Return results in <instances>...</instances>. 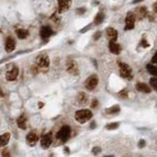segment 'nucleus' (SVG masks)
I'll list each match as a JSON object with an SVG mask.
<instances>
[{
    "mask_svg": "<svg viewBox=\"0 0 157 157\" xmlns=\"http://www.w3.org/2000/svg\"><path fill=\"white\" fill-rule=\"evenodd\" d=\"M92 118V112L89 109H81V110L76 111L75 119L80 124H85Z\"/></svg>",
    "mask_w": 157,
    "mask_h": 157,
    "instance_id": "f257e3e1",
    "label": "nucleus"
},
{
    "mask_svg": "<svg viewBox=\"0 0 157 157\" xmlns=\"http://www.w3.org/2000/svg\"><path fill=\"white\" fill-rule=\"evenodd\" d=\"M119 67H120L121 76L124 78H127V80H132L133 78V71L129 65L126 64V63L119 62Z\"/></svg>",
    "mask_w": 157,
    "mask_h": 157,
    "instance_id": "f03ea898",
    "label": "nucleus"
},
{
    "mask_svg": "<svg viewBox=\"0 0 157 157\" xmlns=\"http://www.w3.org/2000/svg\"><path fill=\"white\" fill-rule=\"evenodd\" d=\"M66 69H67V72L73 76H78V74H80V69H78V63L73 59L67 60Z\"/></svg>",
    "mask_w": 157,
    "mask_h": 157,
    "instance_id": "7ed1b4c3",
    "label": "nucleus"
},
{
    "mask_svg": "<svg viewBox=\"0 0 157 157\" xmlns=\"http://www.w3.org/2000/svg\"><path fill=\"white\" fill-rule=\"evenodd\" d=\"M98 81H99V78H98V76L96 75V74L90 75V76L85 80V89H89V90H92V89H94L97 86V85H98Z\"/></svg>",
    "mask_w": 157,
    "mask_h": 157,
    "instance_id": "20e7f679",
    "label": "nucleus"
},
{
    "mask_svg": "<svg viewBox=\"0 0 157 157\" xmlns=\"http://www.w3.org/2000/svg\"><path fill=\"white\" fill-rule=\"evenodd\" d=\"M50 60L48 55L46 54H40L37 56V66L40 69H47L49 67Z\"/></svg>",
    "mask_w": 157,
    "mask_h": 157,
    "instance_id": "39448f33",
    "label": "nucleus"
},
{
    "mask_svg": "<svg viewBox=\"0 0 157 157\" xmlns=\"http://www.w3.org/2000/svg\"><path fill=\"white\" fill-rule=\"evenodd\" d=\"M71 127L69 126H63L57 133V138L62 141H67L70 136H71Z\"/></svg>",
    "mask_w": 157,
    "mask_h": 157,
    "instance_id": "423d86ee",
    "label": "nucleus"
},
{
    "mask_svg": "<svg viewBox=\"0 0 157 157\" xmlns=\"http://www.w3.org/2000/svg\"><path fill=\"white\" fill-rule=\"evenodd\" d=\"M134 21L136 17L133 12H128L125 19V30H130L134 28Z\"/></svg>",
    "mask_w": 157,
    "mask_h": 157,
    "instance_id": "0eeeda50",
    "label": "nucleus"
},
{
    "mask_svg": "<svg viewBox=\"0 0 157 157\" xmlns=\"http://www.w3.org/2000/svg\"><path fill=\"white\" fill-rule=\"evenodd\" d=\"M52 143V133H48L43 134L40 141V145L43 149H48Z\"/></svg>",
    "mask_w": 157,
    "mask_h": 157,
    "instance_id": "6e6552de",
    "label": "nucleus"
},
{
    "mask_svg": "<svg viewBox=\"0 0 157 157\" xmlns=\"http://www.w3.org/2000/svg\"><path fill=\"white\" fill-rule=\"evenodd\" d=\"M18 76H19V68L17 66H13L6 73V80L9 82H13L18 78Z\"/></svg>",
    "mask_w": 157,
    "mask_h": 157,
    "instance_id": "1a4fd4ad",
    "label": "nucleus"
},
{
    "mask_svg": "<svg viewBox=\"0 0 157 157\" xmlns=\"http://www.w3.org/2000/svg\"><path fill=\"white\" fill-rule=\"evenodd\" d=\"M105 36L109 41H116L118 38V32L114 28H107L105 30Z\"/></svg>",
    "mask_w": 157,
    "mask_h": 157,
    "instance_id": "9d476101",
    "label": "nucleus"
},
{
    "mask_svg": "<svg viewBox=\"0 0 157 157\" xmlns=\"http://www.w3.org/2000/svg\"><path fill=\"white\" fill-rule=\"evenodd\" d=\"M16 47V40L13 37H8L6 38V42H5V50L8 53H11L15 50Z\"/></svg>",
    "mask_w": 157,
    "mask_h": 157,
    "instance_id": "9b49d317",
    "label": "nucleus"
},
{
    "mask_svg": "<svg viewBox=\"0 0 157 157\" xmlns=\"http://www.w3.org/2000/svg\"><path fill=\"white\" fill-rule=\"evenodd\" d=\"M72 4V0H58V11L59 13H64L69 10Z\"/></svg>",
    "mask_w": 157,
    "mask_h": 157,
    "instance_id": "f8f14e48",
    "label": "nucleus"
},
{
    "mask_svg": "<svg viewBox=\"0 0 157 157\" xmlns=\"http://www.w3.org/2000/svg\"><path fill=\"white\" fill-rule=\"evenodd\" d=\"M52 34H53V30L48 26H43V27L40 29V37L43 39V40H46L48 39Z\"/></svg>",
    "mask_w": 157,
    "mask_h": 157,
    "instance_id": "ddd939ff",
    "label": "nucleus"
},
{
    "mask_svg": "<svg viewBox=\"0 0 157 157\" xmlns=\"http://www.w3.org/2000/svg\"><path fill=\"white\" fill-rule=\"evenodd\" d=\"M38 141V136L33 132H30L27 134V138H26V141L30 146H34L37 145V142Z\"/></svg>",
    "mask_w": 157,
    "mask_h": 157,
    "instance_id": "4468645a",
    "label": "nucleus"
},
{
    "mask_svg": "<svg viewBox=\"0 0 157 157\" xmlns=\"http://www.w3.org/2000/svg\"><path fill=\"white\" fill-rule=\"evenodd\" d=\"M108 47H109V50L110 52H112L113 54H120V52L122 50V47L120 44H118V43L114 42V41H109V44H108Z\"/></svg>",
    "mask_w": 157,
    "mask_h": 157,
    "instance_id": "2eb2a0df",
    "label": "nucleus"
},
{
    "mask_svg": "<svg viewBox=\"0 0 157 157\" xmlns=\"http://www.w3.org/2000/svg\"><path fill=\"white\" fill-rule=\"evenodd\" d=\"M88 100H89L88 95H86V93L84 92V91H82V92L78 94V97H77L78 105H81V106L85 105V104L88 103Z\"/></svg>",
    "mask_w": 157,
    "mask_h": 157,
    "instance_id": "dca6fc26",
    "label": "nucleus"
},
{
    "mask_svg": "<svg viewBox=\"0 0 157 157\" xmlns=\"http://www.w3.org/2000/svg\"><path fill=\"white\" fill-rule=\"evenodd\" d=\"M136 89L138 91H141V92H145V93H149L151 91L149 86H148L146 84H145V82H138L136 85Z\"/></svg>",
    "mask_w": 157,
    "mask_h": 157,
    "instance_id": "f3484780",
    "label": "nucleus"
},
{
    "mask_svg": "<svg viewBox=\"0 0 157 157\" xmlns=\"http://www.w3.org/2000/svg\"><path fill=\"white\" fill-rule=\"evenodd\" d=\"M17 125L18 127L22 130H25L27 128V117H26L24 114L21 115L18 119H17Z\"/></svg>",
    "mask_w": 157,
    "mask_h": 157,
    "instance_id": "a211bd4d",
    "label": "nucleus"
},
{
    "mask_svg": "<svg viewBox=\"0 0 157 157\" xmlns=\"http://www.w3.org/2000/svg\"><path fill=\"white\" fill-rule=\"evenodd\" d=\"M10 138H11V134L9 133H5L0 136V147H3L5 146L8 142L10 141Z\"/></svg>",
    "mask_w": 157,
    "mask_h": 157,
    "instance_id": "6ab92c4d",
    "label": "nucleus"
},
{
    "mask_svg": "<svg viewBox=\"0 0 157 157\" xmlns=\"http://www.w3.org/2000/svg\"><path fill=\"white\" fill-rule=\"evenodd\" d=\"M16 33H17V37L20 39H25L29 37V32L27 30H24V29H19L16 30Z\"/></svg>",
    "mask_w": 157,
    "mask_h": 157,
    "instance_id": "aec40b11",
    "label": "nucleus"
},
{
    "mask_svg": "<svg viewBox=\"0 0 157 157\" xmlns=\"http://www.w3.org/2000/svg\"><path fill=\"white\" fill-rule=\"evenodd\" d=\"M104 19H105V15H104L103 12H98L96 16H95L94 18V24L95 25H100L102 24V22L104 21Z\"/></svg>",
    "mask_w": 157,
    "mask_h": 157,
    "instance_id": "412c9836",
    "label": "nucleus"
},
{
    "mask_svg": "<svg viewBox=\"0 0 157 157\" xmlns=\"http://www.w3.org/2000/svg\"><path fill=\"white\" fill-rule=\"evenodd\" d=\"M120 110H121L120 106L118 105V104H116V105L112 106V107H110V108H107L106 110H105V112L107 113V114L113 115V114H117V113H119Z\"/></svg>",
    "mask_w": 157,
    "mask_h": 157,
    "instance_id": "4be33fe9",
    "label": "nucleus"
},
{
    "mask_svg": "<svg viewBox=\"0 0 157 157\" xmlns=\"http://www.w3.org/2000/svg\"><path fill=\"white\" fill-rule=\"evenodd\" d=\"M146 70L148 71V73L151 74V75H153V76H156L157 75V68L154 66V65L147 64L146 65Z\"/></svg>",
    "mask_w": 157,
    "mask_h": 157,
    "instance_id": "5701e85b",
    "label": "nucleus"
},
{
    "mask_svg": "<svg viewBox=\"0 0 157 157\" xmlns=\"http://www.w3.org/2000/svg\"><path fill=\"white\" fill-rule=\"evenodd\" d=\"M138 12H139V16H141V18H145V17H146L148 15V12H147V9H146V7H139V9H138Z\"/></svg>",
    "mask_w": 157,
    "mask_h": 157,
    "instance_id": "b1692460",
    "label": "nucleus"
},
{
    "mask_svg": "<svg viewBox=\"0 0 157 157\" xmlns=\"http://www.w3.org/2000/svg\"><path fill=\"white\" fill-rule=\"evenodd\" d=\"M120 126V123H117V122H115V123H110L106 125V129L107 130H115L117 129L118 127Z\"/></svg>",
    "mask_w": 157,
    "mask_h": 157,
    "instance_id": "393cba45",
    "label": "nucleus"
},
{
    "mask_svg": "<svg viewBox=\"0 0 157 157\" xmlns=\"http://www.w3.org/2000/svg\"><path fill=\"white\" fill-rule=\"evenodd\" d=\"M150 85L154 90L157 89V78H150Z\"/></svg>",
    "mask_w": 157,
    "mask_h": 157,
    "instance_id": "a878e982",
    "label": "nucleus"
},
{
    "mask_svg": "<svg viewBox=\"0 0 157 157\" xmlns=\"http://www.w3.org/2000/svg\"><path fill=\"white\" fill-rule=\"evenodd\" d=\"M85 11H86V9L85 7H81V8H78V9H77L76 13L78 15H82V14H85Z\"/></svg>",
    "mask_w": 157,
    "mask_h": 157,
    "instance_id": "bb28decb",
    "label": "nucleus"
},
{
    "mask_svg": "<svg viewBox=\"0 0 157 157\" xmlns=\"http://www.w3.org/2000/svg\"><path fill=\"white\" fill-rule=\"evenodd\" d=\"M100 151H101V148H100L99 146H95V147H93V148H92V153H93L94 155L99 154V153H100Z\"/></svg>",
    "mask_w": 157,
    "mask_h": 157,
    "instance_id": "cd10ccee",
    "label": "nucleus"
},
{
    "mask_svg": "<svg viewBox=\"0 0 157 157\" xmlns=\"http://www.w3.org/2000/svg\"><path fill=\"white\" fill-rule=\"evenodd\" d=\"M2 157H11L10 152H9V150L7 149V148H5V149L2 150Z\"/></svg>",
    "mask_w": 157,
    "mask_h": 157,
    "instance_id": "c85d7f7f",
    "label": "nucleus"
},
{
    "mask_svg": "<svg viewBox=\"0 0 157 157\" xmlns=\"http://www.w3.org/2000/svg\"><path fill=\"white\" fill-rule=\"evenodd\" d=\"M101 36H102L101 32H96V33H94V36H93V39H94V40H98Z\"/></svg>",
    "mask_w": 157,
    "mask_h": 157,
    "instance_id": "c756f323",
    "label": "nucleus"
},
{
    "mask_svg": "<svg viewBox=\"0 0 157 157\" xmlns=\"http://www.w3.org/2000/svg\"><path fill=\"white\" fill-rule=\"evenodd\" d=\"M97 106H98V101H97V99H93L92 102H91V107H92V108H96Z\"/></svg>",
    "mask_w": 157,
    "mask_h": 157,
    "instance_id": "7c9ffc66",
    "label": "nucleus"
},
{
    "mask_svg": "<svg viewBox=\"0 0 157 157\" xmlns=\"http://www.w3.org/2000/svg\"><path fill=\"white\" fill-rule=\"evenodd\" d=\"M145 139H141L138 142V147L141 148V147H145Z\"/></svg>",
    "mask_w": 157,
    "mask_h": 157,
    "instance_id": "2f4dec72",
    "label": "nucleus"
},
{
    "mask_svg": "<svg viewBox=\"0 0 157 157\" xmlns=\"http://www.w3.org/2000/svg\"><path fill=\"white\" fill-rule=\"evenodd\" d=\"M141 46H143V47H148V46H149V44H148L145 39H141Z\"/></svg>",
    "mask_w": 157,
    "mask_h": 157,
    "instance_id": "473e14b6",
    "label": "nucleus"
},
{
    "mask_svg": "<svg viewBox=\"0 0 157 157\" xmlns=\"http://www.w3.org/2000/svg\"><path fill=\"white\" fill-rule=\"evenodd\" d=\"M52 20H53L55 23H58L59 22V18H58V16L56 15V14H53V16H52Z\"/></svg>",
    "mask_w": 157,
    "mask_h": 157,
    "instance_id": "72a5a7b5",
    "label": "nucleus"
},
{
    "mask_svg": "<svg viewBox=\"0 0 157 157\" xmlns=\"http://www.w3.org/2000/svg\"><path fill=\"white\" fill-rule=\"evenodd\" d=\"M119 94L121 95L122 97H126V96H127V91H126V89H123Z\"/></svg>",
    "mask_w": 157,
    "mask_h": 157,
    "instance_id": "f704fd0d",
    "label": "nucleus"
},
{
    "mask_svg": "<svg viewBox=\"0 0 157 157\" xmlns=\"http://www.w3.org/2000/svg\"><path fill=\"white\" fill-rule=\"evenodd\" d=\"M95 127H96V124H95V122H91V124H90V129H94Z\"/></svg>",
    "mask_w": 157,
    "mask_h": 157,
    "instance_id": "c9c22d12",
    "label": "nucleus"
},
{
    "mask_svg": "<svg viewBox=\"0 0 157 157\" xmlns=\"http://www.w3.org/2000/svg\"><path fill=\"white\" fill-rule=\"evenodd\" d=\"M141 1H143V0H133L132 4H137V3H139V2H141Z\"/></svg>",
    "mask_w": 157,
    "mask_h": 157,
    "instance_id": "e433bc0d",
    "label": "nucleus"
},
{
    "mask_svg": "<svg viewBox=\"0 0 157 157\" xmlns=\"http://www.w3.org/2000/svg\"><path fill=\"white\" fill-rule=\"evenodd\" d=\"M152 63H153V64L156 63V54L153 55V58H152Z\"/></svg>",
    "mask_w": 157,
    "mask_h": 157,
    "instance_id": "4c0bfd02",
    "label": "nucleus"
},
{
    "mask_svg": "<svg viewBox=\"0 0 157 157\" xmlns=\"http://www.w3.org/2000/svg\"><path fill=\"white\" fill-rule=\"evenodd\" d=\"M38 104H40V105H38V107H40V108H41V107H43V103H42V102L38 103Z\"/></svg>",
    "mask_w": 157,
    "mask_h": 157,
    "instance_id": "58836bf2",
    "label": "nucleus"
}]
</instances>
